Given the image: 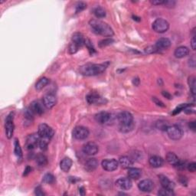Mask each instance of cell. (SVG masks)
<instances>
[{"label": "cell", "instance_id": "cell-37", "mask_svg": "<svg viewBox=\"0 0 196 196\" xmlns=\"http://www.w3.org/2000/svg\"><path fill=\"white\" fill-rule=\"evenodd\" d=\"M84 45H86V47H87V49H88L89 53H90L91 55H93L94 54L96 53V50H95V48H94L93 44H92L91 41H90V39H87V38H86Z\"/></svg>", "mask_w": 196, "mask_h": 196}, {"label": "cell", "instance_id": "cell-39", "mask_svg": "<svg viewBox=\"0 0 196 196\" xmlns=\"http://www.w3.org/2000/svg\"><path fill=\"white\" fill-rule=\"evenodd\" d=\"M190 105L191 104H189V103H183V104H180L179 106H178L175 110H174L173 112H172V115H176V114L179 113L181 111L184 110L185 108H186L187 106H190Z\"/></svg>", "mask_w": 196, "mask_h": 196}, {"label": "cell", "instance_id": "cell-6", "mask_svg": "<svg viewBox=\"0 0 196 196\" xmlns=\"http://www.w3.org/2000/svg\"><path fill=\"white\" fill-rule=\"evenodd\" d=\"M168 136L172 140H179L183 137V133L181 128L176 125L169 126L166 129Z\"/></svg>", "mask_w": 196, "mask_h": 196}, {"label": "cell", "instance_id": "cell-25", "mask_svg": "<svg viewBox=\"0 0 196 196\" xmlns=\"http://www.w3.org/2000/svg\"><path fill=\"white\" fill-rule=\"evenodd\" d=\"M128 176L132 179H138L142 175V170L138 168H129L128 169Z\"/></svg>", "mask_w": 196, "mask_h": 196}, {"label": "cell", "instance_id": "cell-2", "mask_svg": "<svg viewBox=\"0 0 196 196\" xmlns=\"http://www.w3.org/2000/svg\"><path fill=\"white\" fill-rule=\"evenodd\" d=\"M94 32L103 37H112L114 32L112 28L104 21L99 19H91L89 21Z\"/></svg>", "mask_w": 196, "mask_h": 196}, {"label": "cell", "instance_id": "cell-9", "mask_svg": "<svg viewBox=\"0 0 196 196\" xmlns=\"http://www.w3.org/2000/svg\"><path fill=\"white\" fill-rule=\"evenodd\" d=\"M87 101L90 104H96V105H102L106 103L107 100L104 98L101 97L100 95L95 93H91L87 96Z\"/></svg>", "mask_w": 196, "mask_h": 196}, {"label": "cell", "instance_id": "cell-45", "mask_svg": "<svg viewBox=\"0 0 196 196\" xmlns=\"http://www.w3.org/2000/svg\"><path fill=\"white\" fill-rule=\"evenodd\" d=\"M175 166H176L177 169H179V170H183V169H186V166H187V165H186V162H183V161H181V160H179L178 163H177V164L175 165Z\"/></svg>", "mask_w": 196, "mask_h": 196}, {"label": "cell", "instance_id": "cell-44", "mask_svg": "<svg viewBox=\"0 0 196 196\" xmlns=\"http://www.w3.org/2000/svg\"><path fill=\"white\" fill-rule=\"evenodd\" d=\"M145 53L146 54H148V55H149V54H153V53H156V52H159L158 49L156 48V47L155 45L154 46H148L147 48H146L144 50Z\"/></svg>", "mask_w": 196, "mask_h": 196}, {"label": "cell", "instance_id": "cell-26", "mask_svg": "<svg viewBox=\"0 0 196 196\" xmlns=\"http://www.w3.org/2000/svg\"><path fill=\"white\" fill-rule=\"evenodd\" d=\"M133 160L128 156H122L119 159V165H120L123 169H129L133 166Z\"/></svg>", "mask_w": 196, "mask_h": 196}, {"label": "cell", "instance_id": "cell-11", "mask_svg": "<svg viewBox=\"0 0 196 196\" xmlns=\"http://www.w3.org/2000/svg\"><path fill=\"white\" fill-rule=\"evenodd\" d=\"M98 146L94 142H89L83 146V152L87 156H94L98 152Z\"/></svg>", "mask_w": 196, "mask_h": 196}, {"label": "cell", "instance_id": "cell-29", "mask_svg": "<svg viewBox=\"0 0 196 196\" xmlns=\"http://www.w3.org/2000/svg\"><path fill=\"white\" fill-rule=\"evenodd\" d=\"M179 160V159L174 152H168L167 155H166V161L172 166H175L178 163Z\"/></svg>", "mask_w": 196, "mask_h": 196}, {"label": "cell", "instance_id": "cell-5", "mask_svg": "<svg viewBox=\"0 0 196 196\" xmlns=\"http://www.w3.org/2000/svg\"><path fill=\"white\" fill-rule=\"evenodd\" d=\"M14 116H15L14 112H11L6 119L5 129H6V135L8 139H11L12 136H13L14 129H15V126H14L13 123Z\"/></svg>", "mask_w": 196, "mask_h": 196}, {"label": "cell", "instance_id": "cell-56", "mask_svg": "<svg viewBox=\"0 0 196 196\" xmlns=\"http://www.w3.org/2000/svg\"><path fill=\"white\" fill-rule=\"evenodd\" d=\"M191 61V63L192 64H190L189 65H190V67H195V57H192V58L189 59V62Z\"/></svg>", "mask_w": 196, "mask_h": 196}, {"label": "cell", "instance_id": "cell-13", "mask_svg": "<svg viewBox=\"0 0 196 196\" xmlns=\"http://www.w3.org/2000/svg\"><path fill=\"white\" fill-rule=\"evenodd\" d=\"M117 119H118V122L120 124H129V123L134 122L133 117L128 111H123V112L120 113Z\"/></svg>", "mask_w": 196, "mask_h": 196}, {"label": "cell", "instance_id": "cell-46", "mask_svg": "<svg viewBox=\"0 0 196 196\" xmlns=\"http://www.w3.org/2000/svg\"><path fill=\"white\" fill-rule=\"evenodd\" d=\"M187 169L189 172H195L196 171V163H191L187 165Z\"/></svg>", "mask_w": 196, "mask_h": 196}, {"label": "cell", "instance_id": "cell-54", "mask_svg": "<svg viewBox=\"0 0 196 196\" xmlns=\"http://www.w3.org/2000/svg\"><path fill=\"white\" fill-rule=\"evenodd\" d=\"M191 46H192V48L193 50H195L196 48V40H195V36L194 35L193 38H192V41H191Z\"/></svg>", "mask_w": 196, "mask_h": 196}, {"label": "cell", "instance_id": "cell-50", "mask_svg": "<svg viewBox=\"0 0 196 196\" xmlns=\"http://www.w3.org/2000/svg\"><path fill=\"white\" fill-rule=\"evenodd\" d=\"M165 0H154V1H151V3L154 6H159V5L164 4Z\"/></svg>", "mask_w": 196, "mask_h": 196}, {"label": "cell", "instance_id": "cell-12", "mask_svg": "<svg viewBox=\"0 0 196 196\" xmlns=\"http://www.w3.org/2000/svg\"><path fill=\"white\" fill-rule=\"evenodd\" d=\"M44 107L45 106H44L43 102L40 101V100H35V101L32 102L30 106H29V108L34 113V114H37V115H41L42 113H44Z\"/></svg>", "mask_w": 196, "mask_h": 196}, {"label": "cell", "instance_id": "cell-28", "mask_svg": "<svg viewBox=\"0 0 196 196\" xmlns=\"http://www.w3.org/2000/svg\"><path fill=\"white\" fill-rule=\"evenodd\" d=\"M135 127V123L134 122L129 123V124H120L119 125V130L123 133H127L131 132Z\"/></svg>", "mask_w": 196, "mask_h": 196}, {"label": "cell", "instance_id": "cell-21", "mask_svg": "<svg viewBox=\"0 0 196 196\" xmlns=\"http://www.w3.org/2000/svg\"><path fill=\"white\" fill-rule=\"evenodd\" d=\"M159 178L160 183H161L163 188L172 189V190H173L174 188H175V184H174V183H172V182L170 181L167 177L165 176V175H160L159 176Z\"/></svg>", "mask_w": 196, "mask_h": 196}, {"label": "cell", "instance_id": "cell-38", "mask_svg": "<svg viewBox=\"0 0 196 196\" xmlns=\"http://www.w3.org/2000/svg\"><path fill=\"white\" fill-rule=\"evenodd\" d=\"M55 177H54L53 175H52L50 173L45 174L44 178H43V182L45 183H48V184H52V183H55Z\"/></svg>", "mask_w": 196, "mask_h": 196}, {"label": "cell", "instance_id": "cell-33", "mask_svg": "<svg viewBox=\"0 0 196 196\" xmlns=\"http://www.w3.org/2000/svg\"><path fill=\"white\" fill-rule=\"evenodd\" d=\"M36 163L40 166H45L48 164V159L44 154H39L36 157Z\"/></svg>", "mask_w": 196, "mask_h": 196}, {"label": "cell", "instance_id": "cell-48", "mask_svg": "<svg viewBox=\"0 0 196 196\" xmlns=\"http://www.w3.org/2000/svg\"><path fill=\"white\" fill-rule=\"evenodd\" d=\"M164 6H166L168 8H173L175 6V1H166L164 2Z\"/></svg>", "mask_w": 196, "mask_h": 196}, {"label": "cell", "instance_id": "cell-60", "mask_svg": "<svg viewBox=\"0 0 196 196\" xmlns=\"http://www.w3.org/2000/svg\"><path fill=\"white\" fill-rule=\"evenodd\" d=\"M133 20H136V21H141V18H139V17L133 16Z\"/></svg>", "mask_w": 196, "mask_h": 196}, {"label": "cell", "instance_id": "cell-42", "mask_svg": "<svg viewBox=\"0 0 196 196\" xmlns=\"http://www.w3.org/2000/svg\"><path fill=\"white\" fill-rule=\"evenodd\" d=\"M86 8H87V4L86 3L83 2H79L76 5V13H79V12H82Z\"/></svg>", "mask_w": 196, "mask_h": 196}, {"label": "cell", "instance_id": "cell-36", "mask_svg": "<svg viewBox=\"0 0 196 196\" xmlns=\"http://www.w3.org/2000/svg\"><path fill=\"white\" fill-rule=\"evenodd\" d=\"M158 195L161 196H173L175 195V193H174L172 189H165V188H163L161 190L159 191Z\"/></svg>", "mask_w": 196, "mask_h": 196}, {"label": "cell", "instance_id": "cell-55", "mask_svg": "<svg viewBox=\"0 0 196 196\" xmlns=\"http://www.w3.org/2000/svg\"><path fill=\"white\" fill-rule=\"evenodd\" d=\"M179 181H180V183H181L182 185H183V186H187L188 182H187V179H186L185 178V177L182 176L181 178H180Z\"/></svg>", "mask_w": 196, "mask_h": 196}, {"label": "cell", "instance_id": "cell-41", "mask_svg": "<svg viewBox=\"0 0 196 196\" xmlns=\"http://www.w3.org/2000/svg\"><path fill=\"white\" fill-rule=\"evenodd\" d=\"M80 48L78 47L77 44H75V43L73 42H71L70 44H69V47H68V51H69V53L71 54V55H74L75 54L76 52H78V51L79 50Z\"/></svg>", "mask_w": 196, "mask_h": 196}, {"label": "cell", "instance_id": "cell-17", "mask_svg": "<svg viewBox=\"0 0 196 196\" xmlns=\"http://www.w3.org/2000/svg\"><path fill=\"white\" fill-rule=\"evenodd\" d=\"M116 185L118 186L120 189L123 190H129L131 189L133 184L132 182L129 179L127 178H120L116 182Z\"/></svg>", "mask_w": 196, "mask_h": 196}, {"label": "cell", "instance_id": "cell-16", "mask_svg": "<svg viewBox=\"0 0 196 196\" xmlns=\"http://www.w3.org/2000/svg\"><path fill=\"white\" fill-rule=\"evenodd\" d=\"M95 120L100 124H104V123H108L111 118V115L110 113L106 112V111H102V112L98 113L94 117Z\"/></svg>", "mask_w": 196, "mask_h": 196}, {"label": "cell", "instance_id": "cell-18", "mask_svg": "<svg viewBox=\"0 0 196 196\" xmlns=\"http://www.w3.org/2000/svg\"><path fill=\"white\" fill-rule=\"evenodd\" d=\"M155 46L158 51L166 50L171 46V41L167 38H161L156 41Z\"/></svg>", "mask_w": 196, "mask_h": 196}, {"label": "cell", "instance_id": "cell-27", "mask_svg": "<svg viewBox=\"0 0 196 196\" xmlns=\"http://www.w3.org/2000/svg\"><path fill=\"white\" fill-rule=\"evenodd\" d=\"M48 84H49L48 78H45V77H43V78H40V79L37 81V83L35 84V88H36L37 90H41Z\"/></svg>", "mask_w": 196, "mask_h": 196}, {"label": "cell", "instance_id": "cell-23", "mask_svg": "<svg viewBox=\"0 0 196 196\" xmlns=\"http://www.w3.org/2000/svg\"><path fill=\"white\" fill-rule=\"evenodd\" d=\"M72 164H73V162L68 157H66V158H64L60 163V167H61V169L64 172H67L71 168Z\"/></svg>", "mask_w": 196, "mask_h": 196}, {"label": "cell", "instance_id": "cell-40", "mask_svg": "<svg viewBox=\"0 0 196 196\" xmlns=\"http://www.w3.org/2000/svg\"><path fill=\"white\" fill-rule=\"evenodd\" d=\"M48 143H49V140H45V139L40 138L38 146H39L40 149H41V150H46L48 147Z\"/></svg>", "mask_w": 196, "mask_h": 196}, {"label": "cell", "instance_id": "cell-30", "mask_svg": "<svg viewBox=\"0 0 196 196\" xmlns=\"http://www.w3.org/2000/svg\"><path fill=\"white\" fill-rule=\"evenodd\" d=\"M169 126V123L166 120H158V121L156 123V127L158 129L161 131H166L167 128Z\"/></svg>", "mask_w": 196, "mask_h": 196}, {"label": "cell", "instance_id": "cell-22", "mask_svg": "<svg viewBox=\"0 0 196 196\" xmlns=\"http://www.w3.org/2000/svg\"><path fill=\"white\" fill-rule=\"evenodd\" d=\"M189 49L186 46H180V47L177 48L175 51V58H183L189 55Z\"/></svg>", "mask_w": 196, "mask_h": 196}, {"label": "cell", "instance_id": "cell-57", "mask_svg": "<svg viewBox=\"0 0 196 196\" xmlns=\"http://www.w3.org/2000/svg\"><path fill=\"white\" fill-rule=\"evenodd\" d=\"M140 82V80H139V78H134V79L133 80V84L135 86H139Z\"/></svg>", "mask_w": 196, "mask_h": 196}, {"label": "cell", "instance_id": "cell-20", "mask_svg": "<svg viewBox=\"0 0 196 196\" xmlns=\"http://www.w3.org/2000/svg\"><path fill=\"white\" fill-rule=\"evenodd\" d=\"M164 160L162 157L159 156H152L149 158V163L152 167L153 168H159L163 165Z\"/></svg>", "mask_w": 196, "mask_h": 196}, {"label": "cell", "instance_id": "cell-15", "mask_svg": "<svg viewBox=\"0 0 196 196\" xmlns=\"http://www.w3.org/2000/svg\"><path fill=\"white\" fill-rule=\"evenodd\" d=\"M153 182L150 179L142 180L138 184L139 189L143 192H150L153 189Z\"/></svg>", "mask_w": 196, "mask_h": 196}, {"label": "cell", "instance_id": "cell-1", "mask_svg": "<svg viewBox=\"0 0 196 196\" xmlns=\"http://www.w3.org/2000/svg\"><path fill=\"white\" fill-rule=\"evenodd\" d=\"M109 63L104 64H87L81 66L79 69L80 73L84 76H96L106 71Z\"/></svg>", "mask_w": 196, "mask_h": 196}, {"label": "cell", "instance_id": "cell-52", "mask_svg": "<svg viewBox=\"0 0 196 196\" xmlns=\"http://www.w3.org/2000/svg\"><path fill=\"white\" fill-rule=\"evenodd\" d=\"M189 128H190L191 129H192V131H195L196 130V124H195V121H192V122H190L189 124Z\"/></svg>", "mask_w": 196, "mask_h": 196}, {"label": "cell", "instance_id": "cell-58", "mask_svg": "<svg viewBox=\"0 0 196 196\" xmlns=\"http://www.w3.org/2000/svg\"><path fill=\"white\" fill-rule=\"evenodd\" d=\"M69 181H70L71 183H75L76 182L79 181V179H77L76 177H70V178H69Z\"/></svg>", "mask_w": 196, "mask_h": 196}, {"label": "cell", "instance_id": "cell-32", "mask_svg": "<svg viewBox=\"0 0 196 196\" xmlns=\"http://www.w3.org/2000/svg\"><path fill=\"white\" fill-rule=\"evenodd\" d=\"M94 14L95 16L97 17L98 18H104L106 16V10H105L103 8L98 7L95 8L94 10Z\"/></svg>", "mask_w": 196, "mask_h": 196}, {"label": "cell", "instance_id": "cell-14", "mask_svg": "<svg viewBox=\"0 0 196 196\" xmlns=\"http://www.w3.org/2000/svg\"><path fill=\"white\" fill-rule=\"evenodd\" d=\"M43 103H44V106L48 109H52V107L55 106L57 103V98L54 94L49 93L47 94L46 95H44V97L43 98L42 100Z\"/></svg>", "mask_w": 196, "mask_h": 196}, {"label": "cell", "instance_id": "cell-53", "mask_svg": "<svg viewBox=\"0 0 196 196\" xmlns=\"http://www.w3.org/2000/svg\"><path fill=\"white\" fill-rule=\"evenodd\" d=\"M162 94L163 95V97H165V98H166L169 99V100H171V99H172V95H171L169 93V92H167V91H163V92H162Z\"/></svg>", "mask_w": 196, "mask_h": 196}, {"label": "cell", "instance_id": "cell-43", "mask_svg": "<svg viewBox=\"0 0 196 196\" xmlns=\"http://www.w3.org/2000/svg\"><path fill=\"white\" fill-rule=\"evenodd\" d=\"M25 117L26 119H27L28 120H29V121H32V120H33V117H34V113L32 112V110H31L30 108H27V109H25Z\"/></svg>", "mask_w": 196, "mask_h": 196}, {"label": "cell", "instance_id": "cell-3", "mask_svg": "<svg viewBox=\"0 0 196 196\" xmlns=\"http://www.w3.org/2000/svg\"><path fill=\"white\" fill-rule=\"evenodd\" d=\"M38 134L39 135L40 138L45 139L50 141V140L55 134V131L48 125L45 124V123H41L38 126Z\"/></svg>", "mask_w": 196, "mask_h": 196}, {"label": "cell", "instance_id": "cell-4", "mask_svg": "<svg viewBox=\"0 0 196 196\" xmlns=\"http://www.w3.org/2000/svg\"><path fill=\"white\" fill-rule=\"evenodd\" d=\"M169 28V23L164 18H157L152 23V29L157 33H164Z\"/></svg>", "mask_w": 196, "mask_h": 196}, {"label": "cell", "instance_id": "cell-34", "mask_svg": "<svg viewBox=\"0 0 196 196\" xmlns=\"http://www.w3.org/2000/svg\"><path fill=\"white\" fill-rule=\"evenodd\" d=\"M14 146H15L14 152H15V156H16L18 158H21V156H22V151H21V146H20L19 142H18V140H17V139L15 140Z\"/></svg>", "mask_w": 196, "mask_h": 196}, {"label": "cell", "instance_id": "cell-7", "mask_svg": "<svg viewBox=\"0 0 196 196\" xmlns=\"http://www.w3.org/2000/svg\"><path fill=\"white\" fill-rule=\"evenodd\" d=\"M72 134H73V136L75 137V139L79 140H85V139H87V137L89 136L90 132H89L87 128L82 126H76V127L74 129Z\"/></svg>", "mask_w": 196, "mask_h": 196}, {"label": "cell", "instance_id": "cell-24", "mask_svg": "<svg viewBox=\"0 0 196 196\" xmlns=\"http://www.w3.org/2000/svg\"><path fill=\"white\" fill-rule=\"evenodd\" d=\"M98 160H97L96 159L91 158V159H89L86 162L84 168H85V169L87 171V172H90L94 171L95 169L98 168Z\"/></svg>", "mask_w": 196, "mask_h": 196}, {"label": "cell", "instance_id": "cell-49", "mask_svg": "<svg viewBox=\"0 0 196 196\" xmlns=\"http://www.w3.org/2000/svg\"><path fill=\"white\" fill-rule=\"evenodd\" d=\"M35 194L36 195L38 196H42V195H44V193L43 192L42 189H41V187H37L36 189H35Z\"/></svg>", "mask_w": 196, "mask_h": 196}, {"label": "cell", "instance_id": "cell-47", "mask_svg": "<svg viewBox=\"0 0 196 196\" xmlns=\"http://www.w3.org/2000/svg\"><path fill=\"white\" fill-rule=\"evenodd\" d=\"M152 101H153L154 103H155L157 105V106H161V107H165L164 103H163V102L161 101V100H159V99L157 98H155V97H154V98H152Z\"/></svg>", "mask_w": 196, "mask_h": 196}, {"label": "cell", "instance_id": "cell-10", "mask_svg": "<svg viewBox=\"0 0 196 196\" xmlns=\"http://www.w3.org/2000/svg\"><path fill=\"white\" fill-rule=\"evenodd\" d=\"M102 167L104 170L107 171V172H113V171L116 170L119 166V162L117 161L114 159H104L102 161L101 163Z\"/></svg>", "mask_w": 196, "mask_h": 196}, {"label": "cell", "instance_id": "cell-31", "mask_svg": "<svg viewBox=\"0 0 196 196\" xmlns=\"http://www.w3.org/2000/svg\"><path fill=\"white\" fill-rule=\"evenodd\" d=\"M188 83H189V87H190L191 92H192L193 97H195V92H196V82H195V78L194 76H191L189 78L188 80Z\"/></svg>", "mask_w": 196, "mask_h": 196}, {"label": "cell", "instance_id": "cell-19", "mask_svg": "<svg viewBox=\"0 0 196 196\" xmlns=\"http://www.w3.org/2000/svg\"><path fill=\"white\" fill-rule=\"evenodd\" d=\"M71 42L75 43V44H77L78 47L81 48L82 47L83 45H84L85 38H84V36L81 33H80V32H75V33L72 35Z\"/></svg>", "mask_w": 196, "mask_h": 196}, {"label": "cell", "instance_id": "cell-35", "mask_svg": "<svg viewBox=\"0 0 196 196\" xmlns=\"http://www.w3.org/2000/svg\"><path fill=\"white\" fill-rule=\"evenodd\" d=\"M113 42H114V40L113 39V38H104V39L101 40V41L99 42L98 45L100 48H104L108 45H110V44H113Z\"/></svg>", "mask_w": 196, "mask_h": 196}, {"label": "cell", "instance_id": "cell-51", "mask_svg": "<svg viewBox=\"0 0 196 196\" xmlns=\"http://www.w3.org/2000/svg\"><path fill=\"white\" fill-rule=\"evenodd\" d=\"M32 172V168L30 166H26V168L24 170V173H23V176H27L30 172Z\"/></svg>", "mask_w": 196, "mask_h": 196}, {"label": "cell", "instance_id": "cell-59", "mask_svg": "<svg viewBox=\"0 0 196 196\" xmlns=\"http://www.w3.org/2000/svg\"><path fill=\"white\" fill-rule=\"evenodd\" d=\"M79 192H80V194L82 195H84V194H85V191H84V187H81L79 189Z\"/></svg>", "mask_w": 196, "mask_h": 196}, {"label": "cell", "instance_id": "cell-8", "mask_svg": "<svg viewBox=\"0 0 196 196\" xmlns=\"http://www.w3.org/2000/svg\"><path fill=\"white\" fill-rule=\"evenodd\" d=\"M40 141V136L38 134H30L29 136L26 138L25 142V147L29 150L34 149L35 147L38 146Z\"/></svg>", "mask_w": 196, "mask_h": 196}]
</instances>
